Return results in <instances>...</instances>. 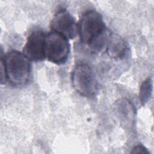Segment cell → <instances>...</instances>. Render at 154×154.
Masks as SVG:
<instances>
[{"label": "cell", "mask_w": 154, "mask_h": 154, "mask_svg": "<svg viewBox=\"0 0 154 154\" xmlns=\"http://www.w3.org/2000/svg\"><path fill=\"white\" fill-rule=\"evenodd\" d=\"M50 26L52 31L67 39H73L78 33V25L71 14L66 10L57 11L53 16Z\"/></svg>", "instance_id": "8992f818"}, {"label": "cell", "mask_w": 154, "mask_h": 154, "mask_svg": "<svg viewBox=\"0 0 154 154\" xmlns=\"http://www.w3.org/2000/svg\"><path fill=\"white\" fill-rule=\"evenodd\" d=\"M46 36L42 30L35 29L28 37L22 52L30 61H41L46 58Z\"/></svg>", "instance_id": "5b68a950"}, {"label": "cell", "mask_w": 154, "mask_h": 154, "mask_svg": "<svg viewBox=\"0 0 154 154\" xmlns=\"http://www.w3.org/2000/svg\"><path fill=\"white\" fill-rule=\"evenodd\" d=\"M153 89V82L151 78H148L141 84L139 92V99L142 105H144L149 100Z\"/></svg>", "instance_id": "9c48e42d"}, {"label": "cell", "mask_w": 154, "mask_h": 154, "mask_svg": "<svg viewBox=\"0 0 154 154\" xmlns=\"http://www.w3.org/2000/svg\"><path fill=\"white\" fill-rule=\"evenodd\" d=\"M70 46L67 38L52 31L46 34L45 55L48 61L57 64H64L70 54Z\"/></svg>", "instance_id": "277c9868"}, {"label": "cell", "mask_w": 154, "mask_h": 154, "mask_svg": "<svg viewBox=\"0 0 154 154\" xmlns=\"http://www.w3.org/2000/svg\"><path fill=\"white\" fill-rule=\"evenodd\" d=\"M128 52L125 41L116 34H110L107 40L106 52L109 57L115 59L123 58Z\"/></svg>", "instance_id": "52a82bcc"}, {"label": "cell", "mask_w": 154, "mask_h": 154, "mask_svg": "<svg viewBox=\"0 0 154 154\" xmlns=\"http://www.w3.org/2000/svg\"><path fill=\"white\" fill-rule=\"evenodd\" d=\"M132 153H149V152L147 150V149L143 146L138 145L137 146H135L131 152Z\"/></svg>", "instance_id": "30bf717a"}, {"label": "cell", "mask_w": 154, "mask_h": 154, "mask_svg": "<svg viewBox=\"0 0 154 154\" xmlns=\"http://www.w3.org/2000/svg\"><path fill=\"white\" fill-rule=\"evenodd\" d=\"M1 63L4 65L7 80L16 86L26 84L30 78L31 66L30 60L23 52L11 51L1 55Z\"/></svg>", "instance_id": "7a4b0ae2"}, {"label": "cell", "mask_w": 154, "mask_h": 154, "mask_svg": "<svg viewBox=\"0 0 154 154\" xmlns=\"http://www.w3.org/2000/svg\"><path fill=\"white\" fill-rule=\"evenodd\" d=\"M134 105L126 99H121L117 101L116 105V109L117 111L120 120H123L125 123H129L132 125L135 116Z\"/></svg>", "instance_id": "ba28073f"}, {"label": "cell", "mask_w": 154, "mask_h": 154, "mask_svg": "<svg viewBox=\"0 0 154 154\" xmlns=\"http://www.w3.org/2000/svg\"><path fill=\"white\" fill-rule=\"evenodd\" d=\"M78 32L81 42L95 53L103 49L109 37L101 14L94 10L88 11L82 16Z\"/></svg>", "instance_id": "6da1fadb"}, {"label": "cell", "mask_w": 154, "mask_h": 154, "mask_svg": "<svg viewBox=\"0 0 154 154\" xmlns=\"http://www.w3.org/2000/svg\"><path fill=\"white\" fill-rule=\"evenodd\" d=\"M72 82L75 90L84 97L93 96L97 90V81L94 72L90 66L79 63L72 72Z\"/></svg>", "instance_id": "3957f363"}]
</instances>
